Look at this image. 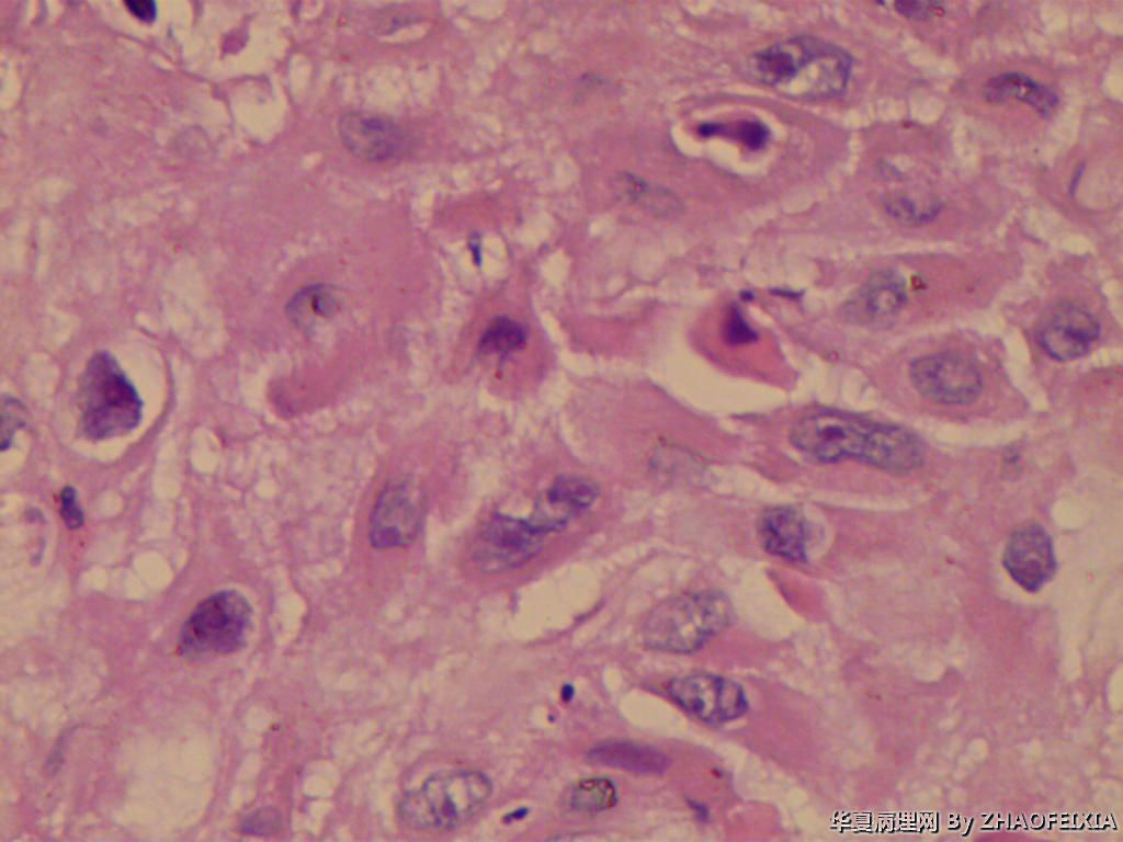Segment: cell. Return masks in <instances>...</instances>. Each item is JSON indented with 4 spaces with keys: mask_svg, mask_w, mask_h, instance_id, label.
<instances>
[{
    "mask_svg": "<svg viewBox=\"0 0 1123 842\" xmlns=\"http://www.w3.org/2000/svg\"><path fill=\"white\" fill-rule=\"evenodd\" d=\"M790 442L823 463L853 459L892 474H907L925 462V448L910 431L893 423L841 412H815L798 419Z\"/></svg>",
    "mask_w": 1123,
    "mask_h": 842,
    "instance_id": "obj_1",
    "label": "cell"
},
{
    "mask_svg": "<svg viewBox=\"0 0 1123 842\" xmlns=\"http://www.w3.org/2000/svg\"><path fill=\"white\" fill-rule=\"evenodd\" d=\"M491 794L490 780L479 771H441L402 796L398 816L413 830L450 831L472 820Z\"/></svg>",
    "mask_w": 1123,
    "mask_h": 842,
    "instance_id": "obj_2",
    "label": "cell"
},
{
    "mask_svg": "<svg viewBox=\"0 0 1123 842\" xmlns=\"http://www.w3.org/2000/svg\"><path fill=\"white\" fill-rule=\"evenodd\" d=\"M79 409L81 429L93 440L126 434L141 420L137 389L106 351L95 352L87 363L79 383Z\"/></svg>",
    "mask_w": 1123,
    "mask_h": 842,
    "instance_id": "obj_3",
    "label": "cell"
},
{
    "mask_svg": "<svg viewBox=\"0 0 1123 842\" xmlns=\"http://www.w3.org/2000/svg\"><path fill=\"white\" fill-rule=\"evenodd\" d=\"M731 617L729 601L714 591L682 593L666 599L646 616L642 626L651 649L690 653L724 629Z\"/></svg>",
    "mask_w": 1123,
    "mask_h": 842,
    "instance_id": "obj_4",
    "label": "cell"
},
{
    "mask_svg": "<svg viewBox=\"0 0 1123 842\" xmlns=\"http://www.w3.org/2000/svg\"><path fill=\"white\" fill-rule=\"evenodd\" d=\"M250 621L251 606L241 593L215 592L200 602L184 622L179 650L188 657L235 652L246 642Z\"/></svg>",
    "mask_w": 1123,
    "mask_h": 842,
    "instance_id": "obj_5",
    "label": "cell"
},
{
    "mask_svg": "<svg viewBox=\"0 0 1123 842\" xmlns=\"http://www.w3.org/2000/svg\"><path fill=\"white\" fill-rule=\"evenodd\" d=\"M548 535L528 517L495 513L479 530L472 558L487 573H501L521 568L542 550Z\"/></svg>",
    "mask_w": 1123,
    "mask_h": 842,
    "instance_id": "obj_6",
    "label": "cell"
},
{
    "mask_svg": "<svg viewBox=\"0 0 1123 842\" xmlns=\"http://www.w3.org/2000/svg\"><path fill=\"white\" fill-rule=\"evenodd\" d=\"M914 388L927 400L943 406L975 401L984 386L978 367L955 353H933L916 359L909 367Z\"/></svg>",
    "mask_w": 1123,
    "mask_h": 842,
    "instance_id": "obj_7",
    "label": "cell"
},
{
    "mask_svg": "<svg viewBox=\"0 0 1123 842\" xmlns=\"http://www.w3.org/2000/svg\"><path fill=\"white\" fill-rule=\"evenodd\" d=\"M424 515L422 491L408 480L388 482L379 492L370 516L368 537L378 549L404 547L421 528Z\"/></svg>",
    "mask_w": 1123,
    "mask_h": 842,
    "instance_id": "obj_8",
    "label": "cell"
},
{
    "mask_svg": "<svg viewBox=\"0 0 1123 842\" xmlns=\"http://www.w3.org/2000/svg\"><path fill=\"white\" fill-rule=\"evenodd\" d=\"M669 696L695 718L718 725L741 717L748 709L747 696L735 681L711 673H693L674 679Z\"/></svg>",
    "mask_w": 1123,
    "mask_h": 842,
    "instance_id": "obj_9",
    "label": "cell"
},
{
    "mask_svg": "<svg viewBox=\"0 0 1123 842\" xmlns=\"http://www.w3.org/2000/svg\"><path fill=\"white\" fill-rule=\"evenodd\" d=\"M1099 334L1100 323L1088 308L1064 301L1043 318L1037 329V341L1050 357L1066 362L1086 355Z\"/></svg>",
    "mask_w": 1123,
    "mask_h": 842,
    "instance_id": "obj_10",
    "label": "cell"
},
{
    "mask_svg": "<svg viewBox=\"0 0 1123 842\" xmlns=\"http://www.w3.org/2000/svg\"><path fill=\"white\" fill-rule=\"evenodd\" d=\"M852 67L853 60L847 50L816 37L810 54L779 91L807 100L837 96L846 90Z\"/></svg>",
    "mask_w": 1123,
    "mask_h": 842,
    "instance_id": "obj_11",
    "label": "cell"
},
{
    "mask_svg": "<svg viewBox=\"0 0 1123 842\" xmlns=\"http://www.w3.org/2000/svg\"><path fill=\"white\" fill-rule=\"evenodd\" d=\"M1002 564L1010 578L1029 592H1036L1055 574L1057 564L1053 542L1036 523L1017 528L1009 537Z\"/></svg>",
    "mask_w": 1123,
    "mask_h": 842,
    "instance_id": "obj_12",
    "label": "cell"
},
{
    "mask_svg": "<svg viewBox=\"0 0 1123 842\" xmlns=\"http://www.w3.org/2000/svg\"><path fill=\"white\" fill-rule=\"evenodd\" d=\"M342 144L355 157L368 162L398 158L406 149L408 136L394 120L363 111L342 115L338 123Z\"/></svg>",
    "mask_w": 1123,
    "mask_h": 842,
    "instance_id": "obj_13",
    "label": "cell"
},
{
    "mask_svg": "<svg viewBox=\"0 0 1123 842\" xmlns=\"http://www.w3.org/2000/svg\"><path fill=\"white\" fill-rule=\"evenodd\" d=\"M599 493V486L587 476L560 475L538 494L529 517L549 536L586 512Z\"/></svg>",
    "mask_w": 1123,
    "mask_h": 842,
    "instance_id": "obj_14",
    "label": "cell"
},
{
    "mask_svg": "<svg viewBox=\"0 0 1123 842\" xmlns=\"http://www.w3.org/2000/svg\"><path fill=\"white\" fill-rule=\"evenodd\" d=\"M907 301L905 280L894 271L885 270L872 274L847 304L850 317L862 323H874L889 319L903 309Z\"/></svg>",
    "mask_w": 1123,
    "mask_h": 842,
    "instance_id": "obj_15",
    "label": "cell"
},
{
    "mask_svg": "<svg viewBox=\"0 0 1123 842\" xmlns=\"http://www.w3.org/2000/svg\"><path fill=\"white\" fill-rule=\"evenodd\" d=\"M757 531L767 553L792 562L806 559L808 528L797 510L790 507L767 509L758 520Z\"/></svg>",
    "mask_w": 1123,
    "mask_h": 842,
    "instance_id": "obj_16",
    "label": "cell"
},
{
    "mask_svg": "<svg viewBox=\"0 0 1123 842\" xmlns=\"http://www.w3.org/2000/svg\"><path fill=\"white\" fill-rule=\"evenodd\" d=\"M815 39L814 36L798 35L752 54L748 60L751 77L762 84L781 89L810 54Z\"/></svg>",
    "mask_w": 1123,
    "mask_h": 842,
    "instance_id": "obj_17",
    "label": "cell"
},
{
    "mask_svg": "<svg viewBox=\"0 0 1123 842\" xmlns=\"http://www.w3.org/2000/svg\"><path fill=\"white\" fill-rule=\"evenodd\" d=\"M983 98L996 105L1024 103L1043 117L1051 116L1059 104L1053 89L1016 71L990 78L983 88Z\"/></svg>",
    "mask_w": 1123,
    "mask_h": 842,
    "instance_id": "obj_18",
    "label": "cell"
},
{
    "mask_svg": "<svg viewBox=\"0 0 1123 842\" xmlns=\"http://www.w3.org/2000/svg\"><path fill=\"white\" fill-rule=\"evenodd\" d=\"M588 758L600 765L640 774H658L668 766V759L655 748L631 741H604L593 747Z\"/></svg>",
    "mask_w": 1123,
    "mask_h": 842,
    "instance_id": "obj_19",
    "label": "cell"
},
{
    "mask_svg": "<svg viewBox=\"0 0 1123 842\" xmlns=\"http://www.w3.org/2000/svg\"><path fill=\"white\" fill-rule=\"evenodd\" d=\"M565 800L577 812L595 813L611 808L616 800V788L605 777H587L574 783Z\"/></svg>",
    "mask_w": 1123,
    "mask_h": 842,
    "instance_id": "obj_20",
    "label": "cell"
},
{
    "mask_svg": "<svg viewBox=\"0 0 1123 842\" xmlns=\"http://www.w3.org/2000/svg\"><path fill=\"white\" fill-rule=\"evenodd\" d=\"M526 338L522 323L508 316H499L481 333L478 350L483 354H508L523 348Z\"/></svg>",
    "mask_w": 1123,
    "mask_h": 842,
    "instance_id": "obj_21",
    "label": "cell"
},
{
    "mask_svg": "<svg viewBox=\"0 0 1123 842\" xmlns=\"http://www.w3.org/2000/svg\"><path fill=\"white\" fill-rule=\"evenodd\" d=\"M886 213L895 220L908 225L920 226L934 219L941 210L938 201L914 197L906 192H893L884 202Z\"/></svg>",
    "mask_w": 1123,
    "mask_h": 842,
    "instance_id": "obj_22",
    "label": "cell"
},
{
    "mask_svg": "<svg viewBox=\"0 0 1123 842\" xmlns=\"http://www.w3.org/2000/svg\"><path fill=\"white\" fill-rule=\"evenodd\" d=\"M613 184L620 194L626 196L633 203H638L659 212L677 207L674 196L663 189L650 185V183L635 174L621 173L614 178Z\"/></svg>",
    "mask_w": 1123,
    "mask_h": 842,
    "instance_id": "obj_23",
    "label": "cell"
},
{
    "mask_svg": "<svg viewBox=\"0 0 1123 842\" xmlns=\"http://www.w3.org/2000/svg\"><path fill=\"white\" fill-rule=\"evenodd\" d=\"M723 335L733 345L749 343L757 338L755 330L736 307L730 308L725 317Z\"/></svg>",
    "mask_w": 1123,
    "mask_h": 842,
    "instance_id": "obj_24",
    "label": "cell"
},
{
    "mask_svg": "<svg viewBox=\"0 0 1123 842\" xmlns=\"http://www.w3.org/2000/svg\"><path fill=\"white\" fill-rule=\"evenodd\" d=\"M894 8L900 15L914 21H926L944 11L943 3L934 1H898Z\"/></svg>",
    "mask_w": 1123,
    "mask_h": 842,
    "instance_id": "obj_25",
    "label": "cell"
},
{
    "mask_svg": "<svg viewBox=\"0 0 1123 842\" xmlns=\"http://www.w3.org/2000/svg\"><path fill=\"white\" fill-rule=\"evenodd\" d=\"M737 138L750 149L763 147L769 139L768 127L759 121H744L736 128Z\"/></svg>",
    "mask_w": 1123,
    "mask_h": 842,
    "instance_id": "obj_26",
    "label": "cell"
},
{
    "mask_svg": "<svg viewBox=\"0 0 1123 842\" xmlns=\"http://www.w3.org/2000/svg\"><path fill=\"white\" fill-rule=\"evenodd\" d=\"M60 514L67 527L71 530L81 527L84 522L82 509L72 487H66L61 492Z\"/></svg>",
    "mask_w": 1123,
    "mask_h": 842,
    "instance_id": "obj_27",
    "label": "cell"
},
{
    "mask_svg": "<svg viewBox=\"0 0 1123 842\" xmlns=\"http://www.w3.org/2000/svg\"><path fill=\"white\" fill-rule=\"evenodd\" d=\"M18 411H20V405H18V402L15 400H13L10 397L4 399V401H3V424L9 423V425L3 428V435H2V437H3V440H2V447H3V450H5L10 445L13 432L19 426V423L22 421L20 414L16 413Z\"/></svg>",
    "mask_w": 1123,
    "mask_h": 842,
    "instance_id": "obj_28",
    "label": "cell"
},
{
    "mask_svg": "<svg viewBox=\"0 0 1123 842\" xmlns=\"http://www.w3.org/2000/svg\"><path fill=\"white\" fill-rule=\"evenodd\" d=\"M131 10L141 18H150L154 14V3L148 1L128 2Z\"/></svg>",
    "mask_w": 1123,
    "mask_h": 842,
    "instance_id": "obj_29",
    "label": "cell"
},
{
    "mask_svg": "<svg viewBox=\"0 0 1123 842\" xmlns=\"http://www.w3.org/2000/svg\"><path fill=\"white\" fill-rule=\"evenodd\" d=\"M723 130V126L717 123H704L700 126L699 133L704 137L716 135Z\"/></svg>",
    "mask_w": 1123,
    "mask_h": 842,
    "instance_id": "obj_30",
    "label": "cell"
}]
</instances>
